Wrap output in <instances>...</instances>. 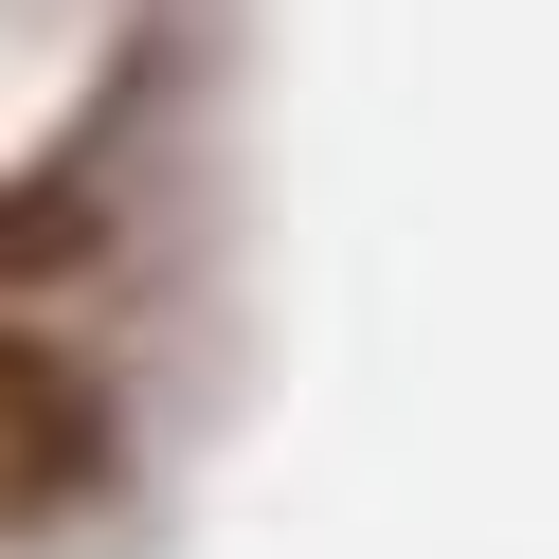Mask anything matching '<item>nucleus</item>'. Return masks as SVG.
<instances>
[{
    "label": "nucleus",
    "mask_w": 559,
    "mask_h": 559,
    "mask_svg": "<svg viewBox=\"0 0 559 559\" xmlns=\"http://www.w3.org/2000/svg\"><path fill=\"white\" fill-rule=\"evenodd\" d=\"M91 487H109V397H91V361L37 343V325H0V542L55 523V506H91Z\"/></svg>",
    "instance_id": "f257e3e1"
}]
</instances>
